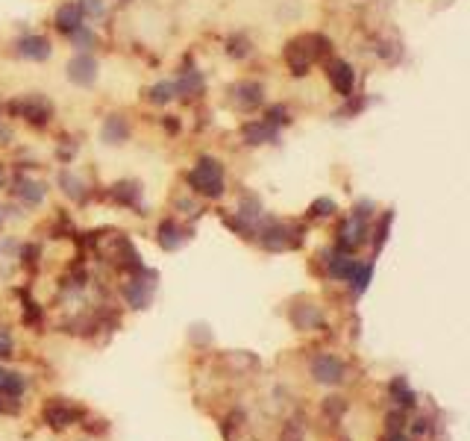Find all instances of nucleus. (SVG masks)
<instances>
[{"label":"nucleus","instance_id":"f8f14e48","mask_svg":"<svg viewBox=\"0 0 470 441\" xmlns=\"http://www.w3.org/2000/svg\"><path fill=\"white\" fill-rule=\"evenodd\" d=\"M103 141L106 144H123L130 139V124H127V118H121V115H109L106 118V124H103Z\"/></svg>","mask_w":470,"mask_h":441},{"label":"nucleus","instance_id":"2eb2a0df","mask_svg":"<svg viewBox=\"0 0 470 441\" xmlns=\"http://www.w3.org/2000/svg\"><path fill=\"white\" fill-rule=\"evenodd\" d=\"M44 418H47V424H51V426L62 430V426H68L73 418H77V409L62 406V403H53V406H47V409H44Z\"/></svg>","mask_w":470,"mask_h":441},{"label":"nucleus","instance_id":"0eeeda50","mask_svg":"<svg viewBox=\"0 0 470 441\" xmlns=\"http://www.w3.org/2000/svg\"><path fill=\"white\" fill-rule=\"evenodd\" d=\"M327 77L329 83L336 85V92L344 94V97H350L353 94V85H356V71L344 62V59H332V62H327Z\"/></svg>","mask_w":470,"mask_h":441},{"label":"nucleus","instance_id":"6e6552de","mask_svg":"<svg viewBox=\"0 0 470 441\" xmlns=\"http://www.w3.org/2000/svg\"><path fill=\"white\" fill-rule=\"evenodd\" d=\"M68 80L77 85H92L97 80V62L89 53H80L68 62Z\"/></svg>","mask_w":470,"mask_h":441},{"label":"nucleus","instance_id":"f3484780","mask_svg":"<svg viewBox=\"0 0 470 441\" xmlns=\"http://www.w3.org/2000/svg\"><path fill=\"white\" fill-rule=\"evenodd\" d=\"M24 377L15 374V371H6V368H0V395H9V397H21L24 395Z\"/></svg>","mask_w":470,"mask_h":441},{"label":"nucleus","instance_id":"2f4dec72","mask_svg":"<svg viewBox=\"0 0 470 441\" xmlns=\"http://www.w3.org/2000/svg\"><path fill=\"white\" fill-rule=\"evenodd\" d=\"M250 53V47H247V42L244 39H229V56H247Z\"/></svg>","mask_w":470,"mask_h":441},{"label":"nucleus","instance_id":"a878e982","mask_svg":"<svg viewBox=\"0 0 470 441\" xmlns=\"http://www.w3.org/2000/svg\"><path fill=\"white\" fill-rule=\"evenodd\" d=\"M139 186L135 182H118L115 186V200H121V203H135V198H139Z\"/></svg>","mask_w":470,"mask_h":441},{"label":"nucleus","instance_id":"c85d7f7f","mask_svg":"<svg viewBox=\"0 0 470 441\" xmlns=\"http://www.w3.org/2000/svg\"><path fill=\"white\" fill-rule=\"evenodd\" d=\"M68 35H71V42H73V44L82 47V51H85V47H94V33H89V30L77 27V30H71Z\"/></svg>","mask_w":470,"mask_h":441},{"label":"nucleus","instance_id":"423d86ee","mask_svg":"<svg viewBox=\"0 0 470 441\" xmlns=\"http://www.w3.org/2000/svg\"><path fill=\"white\" fill-rule=\"evenodd\" d=\"M341 248L347 250V253H353V250H358L362 244L367 241V224H365V218L362 215H353V218H347L341 224Z\"/></svg>","mask_w":470,"mask_h":441},{"label":"nucleus","instance_id":"4be33fe9","mask_svg":"<svg viewBox=\"0 0 470 441\" xmlns=\"http://www.w3.org/2000/svg\"><path fill=\"white\" fill-rule=\"evenodd\" d=\"M294 324L297 327H317L320 324V312L315 306H300V309H294Z\"/></svg>","mask_w":470,"mask_h":441},{"label":"nucleus","instance_id":"f03ea898","mask_svg":"<svg viewBox=\"0 0 470 441\" xmlns=\"http://www.w3.org/2000/svg\"><path fill=\"white\" fill-rule=\"evenodd\" d=\"M189 182L194 191L206 194V198H220L224 194V168L215 159H200L189 171Z\"/></svg>","mask_w":470,"mask_h":441},{"label":"nucleus","instance_id":"e433bc0d","mask_svg":"<svg viewBox=\"0 0 470 441\" xmlns=\"http://www.w3.org/2000/svg\"><path fill=\"white\" fill-rule=\"evenodd\" d=\"M0 182H3V168H0Z\"/></svg>","mask_w":470,"mask_h":441},{"label":"nucleus","instance_id":"473e14b6","mask_svg":"<svg viewBox=\"0 0 470 441\" xmlns=\"http://www.w3.org/2000/svg\"><path fill=\"white\" fill-rule=\"evenodd\" d=\"M6 356H12V336L6 329H0V359H6Z\"/></svg>","mask_w":470,"mask_h":441},{"label":"nucleus","instance_id":"1a4fd4ad","mask_svg":"<svg viewBox=\"0 0 470 441\" xmlns=\"http://www.w3.org/2000/svg\"><path fill=\"white\" fill-rule=\"evenodd\" d=\"M265 101V92L259 83H238L232 85V103L238 109H256L259 103Z\"/></svg>","mask_w":470,"mask_h":441},{"label":"nucleus","instance_id":"b1692460","mask_svg":"<svg viewBox=\"0 0 470 441\" xmlns=\"http://www.w3.org/2000/svg\"><path fill=\"white\" fill-rule=\"evenodd\" d=\"M59 182H62V191H65L68 198H73V200H80V198H82V182H80L77 177H73V174H68V171H65V174L59 177Z\"/></svg>","mask_w":470,"mask_h":441},{"label":"nucleus","instance_id":"7ed1b4c3","mask_svg":"<svg viewBox=\"0 0 470 441\" xmlns=\"http://www.w3.org/2000/svg\"><path fill=\"white\" fill-rule=\"evenodd\" d=\"M259 241H262L268 250H288L297 244L294 230L279 224V220H270V224H265L262 230H259Z\"/></svg>","mask_w":470,"mask_h":441},{"label":"nucleus","instance_id":"7c9ffc66","mask_svg":"<svg viewBox=\"0 0 470 441\" xmlns=\"http://www.w3.org/2000/svg\"><path fill=\"white\" fill-rule=\"evenodd\" d=\"M391 220H394V212L388 209L385 215H382V220H379V236H376V250L385 244V239H388V230H391Z\"/></svg>","mask_w":470,"mask_h":441},{"label":"nucleus","instance_id":"5701e85b","mask_svg":"<svg viewBox=\"0 0 470 441\" xmlns=\"http://www.w3.org/2000/svg\"><path fill=\"white\" fill-rule=\"evenodd\" d=\"M238 215H241L244 220H259V218H262V203H259V198H253V194H247V198L241 200Z\"/></svg>","mask_w":470,"mask_h":441},{"label":"nucleus","instance_id":"ddd939ff","mask_svg":"<svg viewBox=\"0 0 470 441\" xmlns=\"http://www.w3.org/2000/svg\"><path fill=\"white\" fill-rule=\"evenodd\" d=\"M356 268H358V262L353 259L350 253L332 256V259H329V277H336V279H353Z\"/></svg>","mask_w":470,"mask_h":441},{"label":"nucleus","instance_id":"4c0bfd02","mask_svg":"<svg viewBox=\"0 0 470 441\" xmlns=\"http://www.w3.org/2000/svg\"><path fill=\"white\" fill-rule=\"evenodd\" d=\"M0 224H3V209H0Z\"/></svg>","mask_w":470,"mask_h":441},{"label":"nucleus","instance_id":"393cba45","mask_svg":"<svg viewBox=\"0 0 470 441\" xmlns=\"http://www.w3.org/2000/svg\"><path fill=\"white\" fill-rule=\"evenodd\" d=\"M370 277H374V265H362V262H358L356 274H353L356 294H365V288H367V283H370Z\"/></svg>","mask_w":470,"mask_h":441},{"label":"nucleus","instance_id":"4468645a","mask_svg":"<svg viewBox=\"0 0 470 441\" xmlns=\"http://www.w3.org/2000/svg\"><path fill=\"white\" fill-rule=\"evenodd\" d=\"M15 194L24 200V203H30V206H35V203H42V198H44V186L42 182H35V180H18V186H15Z\"/></svg>","mask_w":470,"mask_h":441},{"label":"nucleus","instance_id":"cd10ccee","mask_svg":"<svg viewBox=\"0 0 470 441\" xmlns=\"http://www.w3.org/2000/svg\"><path fill=\"white\" fill-rule=\"evenodd\" d=\"M336 200H329V198H317L315 203H312V215H317V218H329V215H336Z\"/></svg>","mask_w":470,"mask_h":441},{"label":"nucleus","instance_id":"412c9836","mask_svg":"<svg viewBox=\"0 0 470 441\" xmlns=\"http://www.w3.org/2000/svg\"><path fill=\"white\" fill-rule=\"evenodd\" d=\"M177 97V85L174 83H156L150 89V103L162 106V103H171Z\"/></svg>","mask_w":470,"mask_h":441},{"label":"nucleus","instance_id":"f257e3e1","mask_svg":"<svg viewBox=\"0 0 470 441\" xmlns=\"http://www.w3.org/2000/svg\"><path fill=\"white\" fill-rule=\"evenodd\" d=\"M324 47H327L324 35H300V39H294L286 47V62H288V68L297 74V77H303V74L312 68L315 59L324 53Z\"/></svg>","mask_w":470,"mask_h":441},{"label":"nucleus","instance_id":"9d476101","mask_svg":"<svg viewBox=\"0 0 470 441\" xmlns=\"http://www.w3.org/2000/svg\"><path fill=\"white\" fill-rule=\"evenodd\" d=\"M18 53L24 59H35V62H42V59L51 56V42L42 39V35H24L18 42Z\"/></svg>","mask_w":470,"mask_h":441},{"label":"nucleus","instance_id":"aec40b11","mask_svg":"<svg viewBox=\"0 0 470 441\" xmlns=\"http://www.w3.org/2000/svg\"><path fill=\"white\" fill-rule=\"evenodd\" d=\"M174 85H177V92H180V94H191V97H194V94H200V92H203V77L191 68V71H185V74H182V80H180V83H174Z\"/></svg>","mask_w":470,"mask_h":441},{"label":"nucleus","instance_id":"f704fd0d","mask_svg":"<svg viewBox=\"0 0 470 441\" xmlns=\"http://www.w3.org/2000/svg\"><path fill=\"white\" fill-rule=\"evenodd\" d=\"M388 441H409V438L400 435V433H394V435H388Z\"/></svg>","mask_w":470,"mask_h":441},{"label":"nucleus","instance_id":"bb28decb","mask_svg":"<svg viewBox=\"0 0 470 441\" xmlns=\"http://www.w3.org/2000/svg\"><path fill=\"white\" fill-rule=\"evenodd\" d=\"M80 12L82 15H89V18H103L106 15V3L103 0H80Z\"/></svg>","mask_w":470,"mask_h":441},{"label":"nucleus","instance_id":"c756f323","mask_svg":"<svg viewBox=\"0 0 470 441\" xmlns=\"http://www.w3.org/2000/svg\"><path fill=\"white\" fill-rule=\"evenodd\" d=\"M391 391H394V397H403V400H400L403 406H412V403H415V395L409 391V386H406V379H394Z\"/></svg>","mask_w":470,"mask_h":441},{"label":"nucleus","instance_id":"9b49d317","mask_svg":"<svg viewBox=\"0 0 470 441\" xmlns=\"http://www.w3.org/2000/svg\"><path fill=\"white\" fill-rule=\"evenodd\" d=\"M244 141L247 144L277 141V127L270 121H250V124H244Z\"/></svg>","mask_w":470,"mask_h":441},{"label":"nucleus","instance_id":"c9c22d12","mask_svg":"<svg viewBox=\"0 0 470 441\" xmlns=\"http://www.w3.org/2000/svg\"><path fill=\"white\" fill-rule=\"evenodd\" d=\"M6 250H12V244H9V241H3V244H0V253H6Z\"/></svg>","mask_w":470,"mask_h":441},{"label":"nucleus","instance_id":"a211bd4d","mask_svg":"<svg viewBox=\"0 0 470 441\" xmlns=\"http://www.w3.org/2000/svg\"><path fill=\"white\" fill-rule=\"evenodd\" d=\"M159 241H162V248H165V250H177L180 244L185 241V232L174 224V220H165L162 230H159Z\"/></svg>","mask_w":470,"mask_h":441},{"label":"nucleus","instance_id":"dca6fc26","mask_svg":"<svg viewBox=\"0 0 470 441\" xmlns=\"http://www.w3.org/2000/svg\"><path fill=\"white\" fill-rule=\"evenodd\" d=\"M80 6L77 3H65V6H59V12H56V27L62 30V33H71V30H77L80 27Z\"/></svg>","mask_w":470,"mask_h":441},{"label":"nucleus","instance_id":"72a5a7b5","mask_svg":"<svg viewBox=\"0 0 470 441\" xmlns=\"http://www.w3.org/2000/svg\"><path fill=\"white\" fill-rule=\"evenodd\" d=\"M282 441H303V435H300V433H297V430H294V426H288V430H286V433H282Z\"/></svg>","mask_w":470,"mask_h":441},{"label":"nucleus","instance_id":"39448f33","mask_svg":"<svg viewBox=\"0 0 470 441\" xmlns=\"http://www.w3.org/2000/svg\"><path fill=\"white\" fill-rule=\"evenodd\" d=\"M12 112L33 121V124H44V121H51V103L42 101V97H35V94H30V97H21V101L12 103Z\"/></svg>","mask_w":470,"mask_h":441},{"label":"nucleus","instance_id":"6ab92c4d","mask_svg":"<svg viewBox=\"0 0 470 441\" xmlns=\"http://www.w3.org/2000/svg\"><path fill=\"white\" fill-rule=\"evenodd\" d=\"M150 297H153V283H132V286H127V300H130V306H135V309H144L147 303H150Z\"/></svg>","mask_w":470,"mask_h":441},{"label":"nucleus","instance_id":"20e7f679","mask_svg":"<svg viewBox=\"0 0 470 441\" xmlns=\"http://www.w3.org/2000/svg\"><path fill=\"white\" fill-rule=\"evenodd\" d=\"M312 377L317 379V383H324V386H338L344 379V362L338 356L324 353V356H317L312 362Z\"/></svg>","mask_w":470,"mask_h":441}]
</instances>
